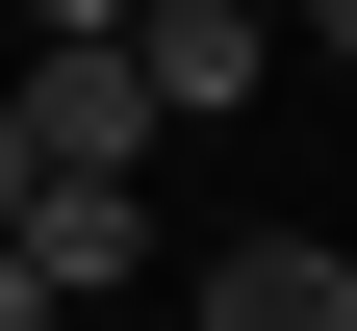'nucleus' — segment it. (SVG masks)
Instances as JSON below:
<instances>
[{"label":"nucleus","mask_w":357,"mask_h":331,"mask_svg":"<svg viewBox=\"0 0 357 331\" xmlns=\"http://www.w3.org/2000/svg\"><path fill=\"white\" fill-rule=\"evenodd\" d=\"M153 52H26V128H0V153H26V178H128V153H153Z\"/></svg>","instance_id":"nucleus-2"},{"label":"nucleus","mask_w":357,"mask_h":331,"mask_svg":"<svg viewBox=\"0 0 357 331\" xmlns=\"http://www.w3.org/2000/svg\"><path fill=\"white\" fill-rule=\"evenodd\" d=\"M204 331H357V255L332 229H230L204 255Z\"/></svg>","instance_id":"nucleus-3"},{"label":"nucleus","mask_w":357,"mask_h":331,"mask_svg":"<svg viewBox=\"0 0 357 331\" xmlns=\"http://www.w3.org/2000/svg\"><path fill=\"white\" fill-rule=\"evenodd\" d=\"M255 26H306V0H255Z\"/></svg>","instance_id":"nucleus-6"},{"label":"nucleus","mask_w":357,"mask_h":331,"mask_svg":"<svg viewBox=\"0 0 357 331\" xmlns=\"http://www.w3.org/2000/svg\"><path fill=\"white\" fill-rule=\"evenodd\" d=\"M153 280V204L128 178H26V229H0V331H77V306H128Z\"/></svg>","instance_id":"nucleus-1"},{"label":"nucleus","mask_w":357,"mask_h":331,"mask_svg":"<svg viewBox=\"0 0 357 331\" xmlns=\"http://www.w3.org/2000/svg\"><path fill=\"white\" fill-rule=\"evenodd\" d=\"M128 52H153V102H178V128H230V102H255V0H153Z\"/></svg>","instance_id":"nucleus-4"},{"label":"nucleus","mask_w":357,"mask_h":331,"mask_svg":"<svg viewBox=\"0 0 357 331\" xmlns=\"http://www.w3.org/2000/svg\"><path fill=\"white\" fill-rule=\"evenodd\" d=\"M306 52H357V0H306Z\"/></svg>","instance_id":"nucleus-5"}]
</instances>
